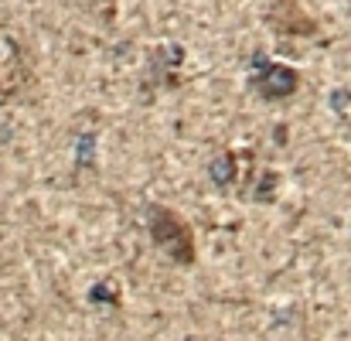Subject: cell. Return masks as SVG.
I'll use <instances>...</instances> for the list:
<instances>
[{
  "instance_id": "1",
  "label": "cell",
  "mask_w": 351,
  "mask_h": 341,
  "mask_svg": "<svg viewBox=\"0 0 351 341\" xmlns=\"http://www.w3.org/2000/svg\"><path fill=\"white\" fill-rule=\"evenodd\" d=\"M147 232L154 239V246L174 259L178 266H195L198 259V246H195V228L188 226L174 209L167 205H147Z\"/></svg>"
},
{
  "instance_id": "2",
  "label": "cell",
  "mask_w": 351,
  "mask_h": 341,
  "mask_svg": "<svg viewBox=\"0 0 351 341\" xmlns=\"http://www.w3.org/2000/svg\"><path fill=\"white\" fill-rule=\"evenodd\" d=\"M249 69H252L249 89H252L259 99H266V103H283V99L297 96V89H300V82H304L300 69L283 65V62H273V58H266L263 51L252 55Z\"/></svg>"
},
{
  "instance_id": "3",
  "label": "cell",
  "mask_w": 351,
  "mask_h": 341,
  "mask_svg": "<svg viewBox=\"0 0 351 341\" xmlns=\"http://www.w3.org/2000/svg\"><path fill=\"white\" fill-rule=\"evenodd\" d=\"M263 17L283 38H314L317 34V21L297 0H263Z\"/></svg>"
},
{
  "instance_id": "4",
  "label": "cell",
  "mask_w": 351,
  "mask_h": 341,
  "mask_svg": "<svg viewBox=\"0 0 351 341\" xmlns=\"http://www.w3.org/2000/svg\"><path fill=\"white\" fill-rule=\"evenodd\" d=\"M235 154H222V157H215L212 161V181L219 185V188H229L235 178H239V167H235Z\"/></svg>"
},
{
  "instance_id": "5",
  "label": "cell",
  "mask_w": 351,
  "mask_h": 341,
  "mask_svg": "<svg viewBox=\"0 0 351 341\" xmlns=\"http://www.w3.org/2000/svg\"><path fill=\"white\" fill-rule=\"evenodd\" d=\"M93 143H96V137H93V133L79 140V164H89V161H93Z\"/></svg>"
},
{
  "instance_id": "6",
  "label": "cell",
  "mask_w": 351,
  "mask_h": 341,
  "mask_svg": "<svg viewBox=\"0 0 351 341\" xmlns=\"http://www.w3.org/2000/svg\"><path fill=\"white\" fill-rule=\"evenodd\" d=\"M93 301H117V290L110 294V287H106V283H99V287L93 290Z\"/></svg>"
}]
</instances>
